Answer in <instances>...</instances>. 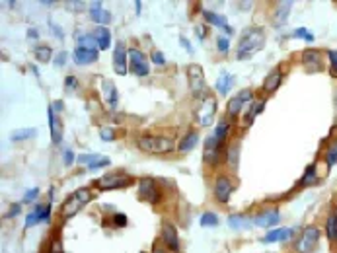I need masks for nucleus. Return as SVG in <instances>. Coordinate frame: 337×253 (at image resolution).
<instances>
[{
    "label": "nucleus",
    "mask_w": 337,
    "mask_h": 253,
    "mask_svg": "<svg viewBox=\"0 0 337 253\" xmlns=\"http://www.w3.org/2000/svg\"><path fill=\"white\" fill-rule=\"evenodd\" d=\"M72 59L76 65H92L98 61V51H92V49H82V47H76L74 53H72Z\"/></svg>",
    "instance_id": "nucleus-20"
},
{
    "label": "nucleus",
    "mask_w": 337,
    "mask_h": 253,
    "mask_svg": "<svg viewBox=\"0 0 337 253\" xmlns=\"http://www.w3.org/2000/svg\"><path fill=\"white\" fill-rule=\"evenodd\" d=\"M162 240H164V243L170 247V251H177V249H179V236H177V230H175L170 222H164L162 224Z\"/></svg>",
    "instance_id": "nucleus-17"
},
{
    "label": "nucleus",
    "mask_w": 337,
    "mask_h": 253,
    "mask_svg": "<svg viewBox=\"0 0 337 253\" xmlns=\"http://www.w3.org/2000/svg\"><path fill=\"white\" fill-rule=\"evenodd\" d=\"M250 222H252V220H250L248 216H242V214H232V216L228 218V224L234 228V230L248 228V226H250Z\"/></svg>",
    "instance_id": "nucleus-34"
},
{
    "label": "nucleus",
    "mask_w": 337,
    "mask_h": 253,
    "mask_svg": "<svg viewBox=\"0 0 337 253\" xmlns=\"http://www.w3.org/2000/svg\"><path fill=\"white\" fill-rule=\"evenodd\" d=\"M94 37H95V41H98V49L106 51V49L111 47V31H109L108 27L98 26L94 31Z\"/></svg>",
    "instance_id": "nucleus-26"
},
{
    "label": "nucleus",
    "mask_w": 337,
    "mask_h": 253,
    "mask_svg": "<svg viewBox=\"0 0 337 253\" xmlns=\"http://www.w3.org/2000/svg\"><path fill=\"white\" fill-rule=\"evenodd\" d=\"M92 199H94V193H92L90 189H86V187L74 191V193L65 200V205H63V209H61L63 220H68V218H72L74 214H78Z\"/></svg>",
    "instance_id": "nucleus-3"
},
{
    "label": "nucleus",
    "mask_w": 337,
    "mask_h": 253,
    "mask_svg": "<svg viewBox=\"0 0 337 253\" xmlns=\"http://www.w3.org/2000/svg\"><path fill=\"white\" fill-rule=\"evenodd\" d=\"M100 138H102L104 142H111V140H115V131L109 129V127H104V129L100 131Z\"/></svg>",
    "instance_id": "nucleus-42"
},
{
    "label": "nucleus",
    "mask_w": 337,
    "mask_h": 253,
    "mask_svg": "<svg viewBox=\"0 0 337 253\" xmlns=\"http://www.w3.org/2000/svg\"><path fill=\"white\" fill-rule=\"evenodd\" d=\"M302 63L308 68V72H318V70H322V55L316 49H308L302 55Z\"/></svg>",
    "instance_id": "nucleus-18"
},
{
    "label": "nucleus",
    "mask_w": 337,
    "mask_h": 253,
    "mask_svg": "<svg viewBox=\"0 0 337 253\" xmlns=\"http://www.w3.org/2000/svg\"><path fill=\"white\" fill-rule=\"evenodd\" d=\"M51 57H53V51H51L49 45H39V47L35 49V59H37L39 63H49Z\"/></svg>",
    "instance_id": "nucleus-36"
},
{
    "label": "nucleus",
    "mask_w": 337,
    "mask_h": 253,
    "mask_svg": "<svg viewBox=\"0 0 337 253\" xmlns=\"http://www.w3.org/2000/svg\"><path fill=\"white\" fill-rule=\"evenodd\" d=\"M67 59H68L67 51H61V53H57V57H55V67H65Z\"/></svg>",
    "instance_id": "nucleus-47"
},
{
    "label": "nucleus",
    "mask_w": 337,
    "mask_h": 253,
    "mask_svg": "<svg viewBox=\"0 0 337 253\" xmlns=\"http://www.w3.org/2000/svg\"><path fill=\"white\" fill-rule=\"evenodd\" d=\"M203 18L211 24V26H215V27H220V29H226V33H232V27L228 26V22H226V18H222V16H218V14L215 12H209V10H205L203 12Z\"/></svg>",
    "instance_id": "nucleus-27"
},
{
    "label": "nucleus",
    "mask_w": 337,
    "mask_h": 253,
    "mask_svg": "<svg viewBox=\"0 0 337 253\" xmlns=\"http://www.w3.org/2000/svg\"><path fill=\"white\" fill-rule=\"evenodd\" d=\"M68 90H76L78 88V80H76V76H67V80H65Z\"/></svg>",
    "instance_id": "nucleus-51"
},
{
    "label": "nucleus",
    "mask_w": 337,
    "mask_h": 253,
    "mask_svg": "<svg viewBox=\"0 0 337 253\" xmlns=\"http://www.w3.org/2000/svg\"><path fill=\"white\" fill-rule=\"evenodd\" d=\"M327 59H329V65H331V72H333V76H337V51L335 49L327 51Z\"/></svg>",
    "instance_id": "nucleus-44"
},
{
    "label": "nucleus",
    "mask_w": 337,
    "mask_h": 253,
    "mask_svg": "<svg viewBox=\"0 0 337 253\" xmlns=\"http://www.w3.org/2000/svg\"><path fill=\"white\" fill-rule=\"evenodd\" d=\"M51 29H53L55 33H57V37H59V39H63V31H61V27L55 26V24H51Z\"/></svg>",
    "instance_id": "nucleus-56"
},
{
    "label": "nucleus",
    "mask_w": 337,
    "mask_h": 253,
    "mask_svg": "<svg viewBox=\"0 0 337 253\" xmlns=\"http://www.w3.org/2000/svg\"><path fill=\"white\" fill-rule=\"evenodd\" d=\"M104 90H106V99H108L109 107L115 109L117 104H119V92H117V88L111 82H104Z\"/></svg>",
    "instance_id": "nucleus-30"
},
{
    "label": "nucleus",
    "mask_w": 337,
    "mask_h": 253,
    "mask_svg": "<svg viewBox=\"0 0 337 253\" xmlns=\"http://www.w3.org/2000/svg\"><path fill=\"white\" fill-rule=\"evenodd\" d=\"M127 55H129V51L125 49V45L119 41V43L115 45V51H113V70H115L119 76H125L127 70H129V67H127Z\"/></svg>",
    "instance_id": "nucleus-12"
},
{
    "label": "nucleus",
    "mask_w": 337,
    "mask_h": 253,
    "mask_svg": "<svg viewBox=\"0 0 337 253\" xmlns=\"http://www.w3.org/2000/svg\"><path fill=\"white\" fill-rule=\"evenodd\" d=\"M16 214H20V205H14L12 211L8 213V218H12V216H16Z\"/></svg>",
    "instance_id": "nucleus-55"
},
{
    "label": "nucleus",
    "mask_w": 337,
    "mask_h": 253,
    "mask_svg": "<svg viewBox=\"0 0 337 253\" xmlns=\"http://www.w3.org/2000/svg\"><path fill=\"white\" fill-rule=\"evenodd\" d=\"M195 29H197V33H199V39H205V27H203V26H197Z\"/></svg>",
    "instance_id": "nucleus-57"
},
{
    "label": "nucleus",
    "mask_w": 337,
    "mask_h": 253,
    "mask_svg": "<svg viewBox=\"0 0 337 253\" xmlns=\"http://www.w3.org/2000/svg\"><path fill=\"white\" fill-rule=\"evenodd\" d=\"M187 80H189V88L195 95H203L205 90H207V84H205V72L199 65H189L187 68Z\"/></svg>",
    "instance_id": "nucleus-8"
},
{
    "label": "nucleus",
    "mask_w": 337,
    "mask_h": 253,
    "mask_svg": "<svg viewBox=\"0 0 337 253\" xmlns=\"http://www.w3.org/2000/svg\"><path fill=\"white\" fill-rule=\"evenodd\" d=\"M316 166L312 164V166H308L306 168V172H304V177H302V185H312L314 181H316Z\"/></svg>",
    "instance_id": "nucleus-39"
},
{
    "label": "nucleus",
    "mask_w": 337,
    "mask_h": 253,
    "mask_svg": "<svg viewBox=\"0 0 337 253\" xmlns=\"http://www.w3.org/2000/svg\"><path fill=\"white\" fill-rule=\"evenodd\" d=\"M150 59H152V63H154V65H160V67L166 65V57H164L160 51H154V53L150 55Z\"/></svg>",
    "instance_id": "nucleus-48"
},
{
    "label": "nucleus",
    "mask_w": 337,
    "mask_h": 253,
    "mask_svg": "<svg viewBox=\"0 0 337 253\" xmlns=\"http://www.w3.org/2000/svg\"><path fill=\"white\" fill-rule=\"evenodd\" d=\"M47 119H49V131H51V138H53L55 144H59V142H61V138H63V127H61V123H59L57 115H55L53 106H49V109H47Z\"/></svg>",
    "instance_id": "nucleus-19"
},
{
    "label": "nucleus",
    "mask_w": 337,
    "mask_h": 253,
    "mask_svg": "<svg viewBox=\"0 0 337 253\" xmlns=\"http://www.w3.org/2000/svg\"><path fill=\"white\" fill-rule=\"evenodd\" d=\"M47 253H65L63 251V243H61V240L59 238H53V241H51V245H49V251Z\"/></svg>",
    "instance_id": "nucleus-46"
},
{
    "label": "nucleus",
    "mask_w": 337,
    "mask_h": 253,
    "mask_svg": "<svg viewBox=\"0 0 337 253\" xmlns=\"http://www.w3.org/2000/svg\"><path fill=\"white\" fill-rule=\"evenodd\" d=\"M228 133H230V121L222 119L218 125H216V131L213 133V136H215L218 142H224L226 136H228Z\"/></svg>",
    "instance_id": "nucleus-32"
},
{
    "label": "nucleus",
    "mask_w": 337,
    "mask_h": 253,
    "mask_svg": "<svg viewBox=\"0 0 337 253\" xmlns=\"http://www.w3.org/2000/svg\"><path fill=\"white\" fill-rule=\"evenodd\" d=\"M37 195H39V189H37V187L29 189L26 193V197H24V203H33V200L37 199Z\"/></svg>",
    "instance_id": "nucleus-49"
},
{
    "label": "nucleus",
    "mask_w": 337,
    "mask_h": 253,
    "mask_svg": "<svg viewBox=\"0 0 337 253\" xmlns=\"http://www.w3.org/2000/svg\"><path fill=\"white\" fill-rule=\"evenodd\" d=\"M131 183V177L129 175H123V173H106L98 179V187L102 191H111V189H123Z\"/></svg>",
    "instance_id": "nucleus-5"
},
{
    "label": "nucleus",
    "mask_w": 337,
    "mask_h": 253,
    "mask_svg": "<svg viewBox=\"0 0 337 253\" xmlns=\"http://www.w3.org/2000/svg\"><path fill=\"white\" fill-rule=\"evenodd\" d=\"M265 45V33L261 27H248L242 31V37H240V43H238V59L240 61H246L250 59L254 53H257L259 49H263Z\"/></svg>",
    "instance_id": "nucleus-1"
},
{
    "label": "nucleus",
    "mask_w": 337,
    "mask_h": 253,
    "mask_svg": "<svg viewBox=\"0 0 337 253\" xmlns=\"http://www.w3.org/2000/svg\"><path fill=\"white\" fill-rule=\"evenodd\" d=\"M113 222H115V226H119V228H123V226H127V216L125 214H115L113 216Z\"/></svg>",
    "instance_id": "nucleus-50"
},
{
    "label": "nucleus",
    "mask_w": 337,
    "mask_h": 253,
    "mask_svg": "<svg viewBox=\"0 0 337 253\" xmlns=\"http://www.w3.org/2000/svg\"><path fill=\"white\" fill-rule=\"evenodd\" d=\"M201 226H205V228L218 226V216H216L215 213H205L201 216Z\"/></svg>",
    "instance_id": "nucleus-37"
},
{
    "label": "nucleus",
    "mask_w": 337,
    "mask_h": 253,
    "mask_svg": "<svg viewBox=\"0 0 337 253\" xmlns=\"http://www.w3.org/2000/svg\"><path fill=\"white\" fill-rule=\"evenodd\" d=\"M291 10H293V2L288 0H283V2H279L277 4V8H275V14H273V22H275V26H283L284 22L288 20V14H291Z\"/></svg>",
    "instance_id": "nucleus-21"
},
{
    "label": "nucleus",
    "mask_w": 337,
    "mask_h": 253,
    "mask_svg": "<svg viewBox=\"0 0 337 253\" xmlns=\"http://www.w3.org/2000/svg\"><path fill=\"white\" fill-rule=\"evenodd\" d=\"M291 236H293V228H275V230H269V232L263 236L261 241H265V243L286 241V240H291Z\"/></svg>",
    "instance_id": "nucleus-22"
},
{
    "label": "nucleus",
    "mask_w": 337,
    "mask_h": 253,
    "mask_svg": "<svg viewBox=\"0 0 337 253\" xmlns=\"http://www.w3.org/2000/svg\"><path fill=\"white\" fill-rule=\"evenodd\" d=\"M281 80H283V72L279 68H273L269 74H267V78L263 80V92L273 93L281 86Z\"/></svg>",
    "instance_id": "nucleus-23"
},
{
    "label": "nucleus",
    "mask_w": 337,
    "mask_h": 253,
    "mask_svg": "<svg viewBox=\"0 0 337 253\" xmlns=\"http://www.w3.org/2000/svg\"><path fill=\"white\" fill-rule=\"evenodd\" d=\"M179 43H181V45H183V47L187 49V53H193V47H191V43H189V41L185 39V37H179Z\"/></svg>",
    "instance_id": "nucleus-54"
},
{
    "label": "nucleus",
    "mask_w": 337,
    "mask_h": 253,
    "mask_svg": "<svg viewBox=\"0 0 337 253\" xmlns=\"http://www.w3.org/2000/svg\"><path fill=\"white\" fill-rule=\"evenodd\" d=\"M129 67H131V72L136 76H147L150 72L149 59L140 49H129Z\"/></svg>",
    "instance_id": "nucleus-7"
},
{
    "label": "nucleus",
    "mask_w": 337,
    "mask_h": 253,
    "mask_svg": "<svg viewBox=\"0 0 337 253\" xmlns=\"http://www.w3.org/2000/svg\"><path fill=\"white\" fill-rule=\"evenodd\" d=\"M263 107H265V99H257V102H254V104H252V109L248 111L246 125H252V123H254V119H256L257 115L263 111Z\"/></svg>",
    "instance_id": "nucleus-33"
},
{
    "label": "nucleus",
    "mask_w": 337,
    "mask_h": 253,
    "mask_svg": "<svg viewBox=\"0 0 337 253\" xmlns=\"http://www.w3.org/2000/svg\"><path fill=\"white\" fill-rule=\"evenodd\" d=\"M254 99V92L250 90V88H244L242 92H238L232 99H228V106H226V111H228L230 117H236L240 111H242V107L246 104H250Z\"/></svg>",
    "instance_id": "nucleus-9"
},
{
    "label": "nucleus",
    "mask_w": 337,
    "mask_h": 253,
    "mask_svg": "<svg viewBox=\"0 0 337 253\" xmlns=\"http://www.w3.org/2000/svg\"><path fill=\"white\" fill-rule=\"evenodd\" d=\"M136 146L150 154H168L175 148V142L170 136H156V134H142L136 140Z\"/></svg>",
    "instance_id": "nucleus-2"
},
{
    "label": "nucleus",
    "mask_w": 337,
    "mask_h": 253,
    "mask_svg": "<svg viewBox=\"0 0 337 253\" xmlns=\"http://www.w3.org/2000/svg\"><path fill=\"white\" fill-rule=\"evenodd\" d=\"M65 164H67V166L74 164V154H72L70 150H67V152H65Z\"/></svg>",
    "instance_id": "nucleus-52"
},
{
    "label": "nucleus",
    "mask_w": 337,
    "mask_h": 253,
    "mask_svg": "<svg viewBox=\"0 0 337 253\" xmlns=\"http://www.w3.org/2000/svg\"><path fill=\"white\" fill-rule=\"evenodd\" d=\"M215 111H216V99L213 95H207L203 97V104L199 107V111L195 113V117L199 121L201 127H211V123L215 119Z\"/></svg>",
    "instance_id": "nucleus-6"
},
{
    "label": "nucleus",
    "mask_w": 337,
    "mask_h": 253,
    "mask_svg": "<svg viewBox=\"0 0 337 253\" xmlns=\"http://www.w3.org/2000/svg\"><path fill=\"white\" fill-rule=\"evenodd\" d=\"M68 10H72V12H82V10H86V2H78V0H72V2H67Z\"/></svg>",
    "instance_id": "nucleus-45"
},
{
    "label": "nucleus",
    "mask_w": 337,
    "mask_h": 253,
    "mask_svg": "<svg viewBox=\"0 0 337 253\" xmlns=\"http://www.w3.org/2000/svg\"><path fill=\"white\" fill-rule=\"evenodd\" d=\"M102 158H104V156H100V154H80V156L76 158V162H78L80 166H86V168H94Z\"/></svg>",
    "instance_id": "nucleus-35"
},
{
    "label": "nucleus",
    "mask_w": 337,
    "mask_h": 253,
    "mask_svg": "<svg viewBox=\"0 0 337 253\" xmlns=\"http://www.w3.org/2000/svg\"><path fill=\"white\" fill-rule=\"evenodd\" d=\"M76 43H78V47H82V49L98 51V41H95V37L90 35V33H80V35L76 37Z\"/></svg>",
    "instance_id": "nucleus-31"
},
{
    "label": "nucleus",
    "mask_w": 337,
    "mask_h": 253,
    "mask_svg": "<svg viewBox=\"0 0 337 253\" xmlns=\"http://www.w3.org/2000/svg\"><path fill=\"white\" fill-rule=\"evenodd\" d=\"M279 220H281V214L277 209H267V211H263V213H259L254 218V224L259 228H273L275 224H279Z\"/></svg>",
    "instance_id": "nucleus-14"
},
{
    "label": "nucleus",
    "mask_w": 337,
    "mask_h": 253,
    "mask_svg": "<svg viewBox=\"0 0 337 253\" xmlns=\"http://www.w3.org/2000/svg\"><path fill=\"white\" fill-rule=\"evenodd\" d=\"M216 47H218V51L220 53H228V49H230V39L228 37H216Z\"/></svg>",
    "instance_id": "nucleus-43"
},
{
    "label": "nucleus",
    "mask_w": 337,
    "mask_h": 253,
    "mask_svg": "<svg viewBox=\"0 0 337 253\" xmlns=\"http://www.w3.org/2000/svg\"><path fill=\"white\" fill-rule=\"evenodd\" d=\"M138 195L142 199H147L149 203H156L160 199V191L156 187V181L152 177H140L138 181Z\"/></svg>",
    "instance_id": "nucleus-11"
},
{
    "label": "nucleus",
    "mask_w": 337,
    "mask_h": 253,
    "mask_svg": "<svg viewBox=\"0 0 337 253\" xmlns=\"http://www.w3.org/2000/svg\"><path fill=\"white\" fill-rule=\"evenodd\" d=\"M325 234L331 241H337V211H331L325 220Z\"/></svg>",
    "instance_id": "nucleus-29"
},
{
    "label": "nucleus",
    "mask_w": 337,
    "mask_h": 253,
    "mask_svg": "<svg viewBox=\"0 0 337 253\" xmlns=\"http://www.w3.org/2000/svg\"><path fill=\"white\" fill-rule=\"evenodd\" d=\"M232 189H234V185H232L230 177H226V175H216L213 193H215V199L218 200V203L226 205L230 200V195H232Z\"/></svg>",
    "instance_id": "nucleus-10"
},
{
    "label": "nucleus",
    "mask_w": 337,
    "mask_h": 253,
    "mask_svg": "<svg viewBox=\"0 0 337 253\" xmlns=\"http://www.w3.org/2000/svg\"><path fill=\"white\" fill-rule=\"evenodd\" d=\"M226 162L230 164L232 170L238 168V162H240V142H232L228 148H226Z\"/></svg>",
    "instance_id": "nucleus-28"
},
{
    "label": "nucleus",
    "mask_w": 337,
    "mask_h": 253,
    "mask_svg": "<svg viewBox=\"0 0 337 253\" xmlns=\"http://www.w3.org/2000/svg\"><path fill=\"white\" fill-rule=\"evenodd\" d=\"M31 136H35V129H22L18 133H12V140H26Z\"/></svg>",
    "instance_id": "nucleus-40"
},
{
    "label": "nucleus",
    "mask_w": 337,
    "mask_h": 253,
    "mask_svg": "<svg viewBox=\"0 0 337 253\" xmlns=\"http://www.w3.org/2000/svg\"><path fill=\"white\" fill-rule=\"evenodd\" d=\"M88 12H90L92 20H94L98 26L106 27L109 22H111V14H109L108 10L104 8V4H102V2H98V0H95V2H92V4L88 6Z\"/></svg>",
    "instance_id": "nucleus-15"
},
{
    "label": "nucleus",
    "mask_w": 337,
    "mask_h": 253,
    "mask_svg": "<svg viewBox=\"0 0 337 253\" xmlns=\"http://www.w3.org/2000/svg\"><path fill=\"white\" fill-rule=\"evenodd\" d=\"M232 84H234V76H232L230 72H226V70H222V72L218 74V78H216L215 88L220 95H226V93L232 90Z\"/></svg>",
    "instance_id": "nucleus-24"
},
{
    "label": "nucleus",
    "mask_w": 337,
    "mask_h": 253,
    "mask_svg": "<svg viewBox=\"0 0 337 253\" xmlns=\"http://www.w3.org/2000/svg\"><path fill=\"white\" fill-rule=\"evenodd\" d=\"M49 216H51V203H47V205H37V207L26 216V226L29 228V226H33V224H37V222H47Z\"/></svg>",
    "instance_id": "nucleus-13"
},
{
    "label": "nucleus",
    "mask_w": 337,
    "mask_h": 253,
    "mask_svg": "<svg viewBox=\"0 0 337 253\" xmlns=\"http://www.w3.org/2000/svg\"><path fill=\"white\" fill-rule=\"evenodd\" d=\"M27 37H29V39H37V37H39L37 29H35V27H29V29H27Z\"/></svg>",
    "instance_id": "nucleus-53"
},
{
    "label": "nucleus",
    "mask_w": 337,
    "mask_h": 253,
    "mask_svg": "<svg viewBox=\"0 0 337 253\" xmlns=\"http://www.w3.org/2000/svg\"><path fill=\"white\" fill-rule=\"evenodd\" d=\"M337 164V142L335 144H331V148L327 150V154H325V166L331 170L333 166Z\"/></svg>",
    "instance_id": "nucleus-38"
},
{
    "label": "nucleus",
    "mask_w": 337,
    "mask_h": 253,
    "mask_svg": "<svg viewBox=\"0 0 337 253\" xmlns=\"http://www.w3.org/2000/svg\"><path fill=\"white\" fill-rule=\"evenodd\" d=\"M318 241H320V228L316 226H306L302 230L300 238L295 243V249L298 253H312L318 247Z\"/></svg>",
    "instance_id": "nucleus-4"
},
{
    "label": "nucleus",
    "mask_w": 337,
    "mask_h": 253,
    "mask_svg": "<svg viewBox=\"0 0 337 253\" xmlns=\"http://www.w3.org/2000/svg\"><path fill=\"white\" fill-rule=\"evenodd\" d=\"M197 142H199V133H197V131H189V133L179 140L177 150H179L181 154H187V152H191L193 148L197 146Z\"/></svg>",
    "instance_id": "nucleus-25"
},
{
    "label": "nucleus",
    "mask_w": 337,
    "mask_h": 253,
    "mask_svg": "<svg viewBox=\"0 0 337 253\" xmlns=\"http://www.w3.org/2000/svg\"><path fill=\"white\" fill-rule=\"evenodd\" d=\"M222 142H218L215 136H209L205 140V150H203V158L207 164H216L218 162V152H220Z\"/></svg>",
    "instance_id": "nucleus-16"
},
{
    "label": "nucleus",
    "mask_w": 337,
    "mask_h": 253,
    "mask_svg": "<svg viewBox=\"0 0 337 253\" xmlns=\"http://www.w3.org/2000/svg\"><path fill=\"white\" fill-rule=\"evenodd\" d=\"M295 37L298 39H306V41H314V33H312L310 29H306V27H297L295 29V33H293Z\"/></svg>",
    "instance_id": "nucleus-41"
}]
</instances>
